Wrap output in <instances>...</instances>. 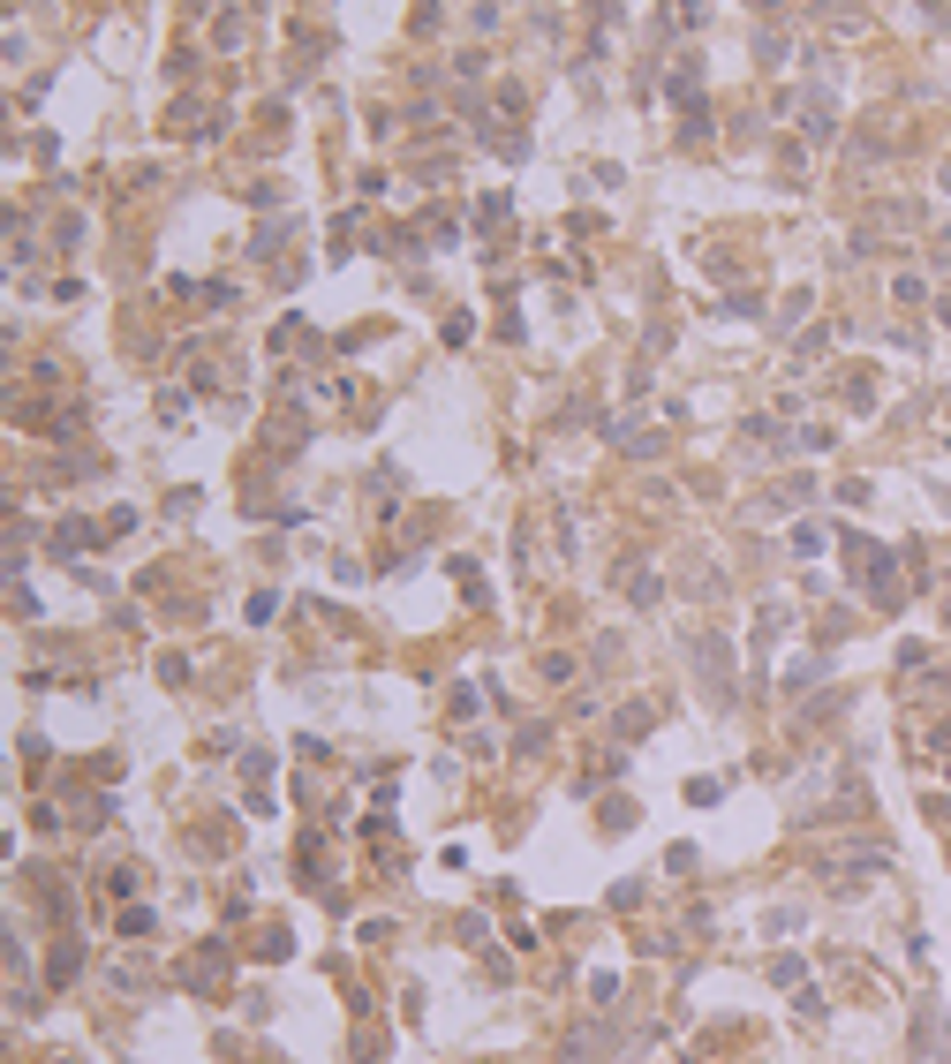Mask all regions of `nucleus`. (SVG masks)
Instances as JSON below:
<instances>
[]
</instances>
